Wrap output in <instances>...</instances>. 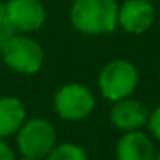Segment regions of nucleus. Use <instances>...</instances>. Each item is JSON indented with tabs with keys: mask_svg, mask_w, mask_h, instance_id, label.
I'll use <instances>...</instances> for the list:
<instances>
[{
	"mask_svg": "<svg viewBox=\"0 0 160 160\" xmlns=\"http://www.w3.org/2000/svg\"><path fill=\"white\" fill-rule=\"evenodd\" d=\"M16 143L22 157L42 160L57 145V131L52 122L43 117L26 119L16 132Z\"/></svg>",
	"mask_w": 160,
	"mask_h": 160,
	"instance_id": "20e7f679",
	"label": "nucleus"
},
{
	"mask_svg": "<svg viewBox=\"0 0 160 160\" xmlns=\"http://www.w3.org/2000/svg\"><path fill=\"white\" fill-rule=\"evenodd\" d=\"M146 126H148V129H150V134H152L155 139H158V141H160V105H158V107H155L148 114Z\"/></svg>",
	"mask_w": 160,
	"mask_h": 160,
	"instance_id": "ddd939ff",
	"label": "nucleus"
},
{
	"mask_svg": "<svg viewBox=\"0 0 160 160\" xmlns=\"http://www.w3.org/2000/svg\"><path fill=\"white\" fill-rule=\"evenodd\" d=\"M155 22V9L148 0H126L119 5L117 28L129 35H143Z\"/></svg>",
	"mask_w": 160,
	"mask_h": 160,
	"instance_id": "0eeeda50",
	"label": "nucleus"
},
{
	"mask_svg": "<svg viewBox=\"0 0 160 160\" xmlns=\"http://www.w3.org/2000/svg\"><path fill=\"white\" fill-rule=\"evenodd\" d=\"M148 114H150L148 108L141 102L128 97L114 102L110 112H108V119H110L112 126L115 129L128 132V131H138L143 126H146Z\"/></svg>",
	"mask_w": 160,
	"mask_h": 160,
	"instance_id": "6e6552de",
	"label": "nucleus"
},
{
	"mask_svg": "<svg viewBox=\"0 0 160 160\" xmlns=\"http://www.w3.org/2000/svg\"><path fill=\"white\" fill-rule=\"evenodd\" d=\"M45 158L47 160H88V155L83 146L66 141V143H60V145H55Z\"/></svg>",
	"mask_w": 160,
	"mask_h": 160,
	"instance_id": "9b49d317",
	"label": "nucleus"
},
{
	"mask_svg": "<svg viewBox=\"0 0 160 160\" xmlns=\"http://www.w3.org/2000/svg\"><path fill=\"white\" fill-rule=\"evenodd\" d=\"M26 121V107L18 97H0V138L7 139L16 136Z\"/></svg>",
	"mask_w": 160,
	"mask_h": 160,
	"instance_id": "9d476101",
	"label": "nucleus"
},
{
	"mask_svg": "<svg viewBox=\"0 0 160 160\" xmlns=\"http://www.w3.org/2000/svg\"><path fill=\"white\" fill-rule=\"evenodd\" d=\"M153 160H160V153H158V155H155V157H153Z\"/></svg>",
	"mask_w": 160,
	"mask_h": 160,
	"instance_id": "dca6fc26",
	"label": "nucleus"
},
{
	"mask_svg": "<svg viewBox=\"0 0 160 160\" xmlns=\"http://www.w3.org/2000/svg\"><path fill=\"white\" fill-rule=\"evenodd\" d=\"M148 2H152V0H148Z\"/></svg>",
	"mask_w": 160,
	"mask_h": 160,
	"instance_id": "f3484780",
	"label": "nucleus"
},
{
	"mask_svg": "<svg viewBox=\"0 0 160 160\" xmlns=\"http://www.w3.org/2000/svg\"><path fill=\"white\" fill-rule=\"evenodd\" d=\"M97 83L102 97L114 103L134 93L139 83V74L131 60L114 59L102 67Z\"/></svg>",
	"mask_w": 160,
	"mask_h": 160,
	"instance_id": "7ed1b4c3",
	"label": "nucleus"
},
{
	"mask_svg": "<svg viewBox=\"0 0 160 160\" xmlns=\"http://www.w3.org/2000/svg\"><path fill=\"white\" fill-rule=\"evenodd\" d=\"M153 157H155L153 141L139 129L124 132L115 145L117 160H153Z\"/></svg>",
	"mask_w": 160,
	"mask_h": 160,
	"instance_id": "1a4fd4ad",
	"label": "nucleus"
},
{
	"mask_svg": "<svg viewBox=\"0 0 160 160\" xmlns=\"http://www.w3.org/2000/svg\"><path fill=\"white\" fill-rule=\"evenodd\" d=\"M117 11L115 0H74L69 9V21L81 35L103 36L117 28Z\"/></svg>",
	"mask_w": 160,
	"mask_h": 160,
	"instance_id": "f257e3e1",
	"label": "nucleus"
},
{
	"mask_svg": "<svg viewBox=\"0 0 160 160\" xmlns=\"http://www.w3.org/2000/svg\"><path fill=\"white\" fill-rule=\"evenodd\" d=\"M0 160H16L14 150L5 143V139L0 138Z\"/></svg>",
	"mask_w": 160,
	"mask_h": 160,
	"instance_id": "4468645a",
	"label": "nucleus"
},
{
	"mask_svg": "<svg viewBox=\"0 0 160 160\" xmlns=\"http://www.w3.org/2000/svg\"><path fill=\"white\" fill-rule=\"evenodd\" d=\"M21 160H36V158H29V157H22Z\"/></svg>",
	"mask_w": 160,
	"mask_h": 160,
	"instance_id": "2eb2a0df",
	"label": "nucleus"
},
{
	"mask_svg": "<svg viewBox=\"0 0 160 160\" xmlns=\"http://www.w3.org/2000/svg\"><path fill=\"white\" fill-rule=\"evenodd\" d=\"M0 55L9 69L24 76L38 74L45 62L43 47L26 33H14L2 45Z\"/></svg>",
	"mask_w": 160,
	"mask_h": 160,
	"instance_id": "f03ea898",
	"label": "nucleus"
},
{
	"mask_svg": "<svg viewBox=\"0 0 160 160\" xmlns=\"http://www.w3.org/2000/svg\"><path fill=\"white\" fill-rule=\"evenodd\" d=\"M95 105V95L81 83L62 84L53 95V110L62 121L67 122H78L90 117Z\"/></svg>",
	"mask_w": 160,
	"mask_h": 160,
	"instance_id": "39448f33",
	"label": "nucleus"
},
{
	"mask_svg": "<svg viewBox=\"0 0 160 160\" xmlns=\"http://www.w3.org/2000/svg\"><path fill=\"white\" fill-rule=\"evenodd\" d=\"M4 12L16 33H33L47 22V9L42 0H7Z\"/></svg>",
	"mask_w": 160,
	"mask_h": 160,
	"instance_id": "423d86ee",
	"label": "nucleus"
},
{
	"mask_svg": "<svg viewBox=\"0 0 160 160\" xmlns=\"http://www.w3.org/2000/svg\"><path fill=\"white\" fill-rule=\"evenodd\" d=\"M14 33H16L14 28L11 26V22H9L7 16H5V12H4V5H0V48H2V45H4Z\"/></svg>",
	"mask_w": 160,
	"mask_h": 160,
	"instance_id": "f8f14e48",
	"label": "nucleus"
}]
</instances>
